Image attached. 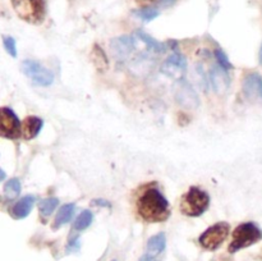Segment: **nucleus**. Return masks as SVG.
Instances as JSON below:
<instances>
[{
    "mask_svg": "<svg viewBox=\"0 0 262 261\" xmlns=\"http://www.w3.org/2000/svg\"><path fill=\"white\" fill-rule=\"evenodd\" d=\"M137 212L145 222L160 223L170 216V207L158 188H148L137 200Z\"/></svg>",
    "mask_w": 262,
    "mask_h": 261,
    "instance_id": "obj_1",
    "label": "nucleus"
},
{
    "mask_svg": "<svg viewBox=\"0 0 262 261\" xmlns=\"http://www.w3.org/2000/svg\"><path fill=\"white\" fill-rule=\"evenodd\" d=\"M210 196L199 187H191L181 200V211L187 216H200L207 210Z\"/></svg>",
    "mask_w": 262,
    "mask_h": 261,
    "instance_id": "obj_2",
    "label": "nucleus"
},
{
    "mask_svg": "<svg viewBox=\"0 0 262 261\" xmlns=\"http://www.w3.org/2000/svg\"><path fill=\"white\" fill-rule=\"evenodd\" d=\"M262 240V229L255 223H243L238 225L233 232V240L229 245V252H238L242 248H247Z\"/></svg>",
    "mask_w": 262,
    "mask_h": 261,
    "instance_id": "obj_3",
    "label": "nucleus"
},
{
    "mask_svg": "<svg viewBox=\"0 0 262 261\" xmlns=\"http://www.w3.org/2000/svg\"><path fill=\"white\" fill-rule=\"evenodd\" d=\"M12 5L18 17L31 25H40L45 18V0H12Z\"/></svg>",
    "mask_w": 262,
    "mask_h": 261,
    "instance_id": "obj_4",
    "label": "nucleus"
},
{
    "mask_svg": "<svg viewBox=\"0 0 262 261\" xmlns=\"http://www.w3.org/2000/svg\"><path fill=\"white\" fill-rule=\"evenodd\" d=\"M229 224L225 222L216 223V224L211 225L207 230H205L200 237V243L204 248L210 251H214L222 246L225 238L229 234Z\"/></svg>",
    "mask_w": 262,
    "mask_h": 261,
    "instance_id": "obj_5",
    "label": "nucleus"
},
{
    "mask_svg": "<svg viewBox=\"0 0 262 261\" xmlns=\"http://www.w3.org/2000/svg\"><path fill=\"white\" fill-rule=\"evenodd\" d=\"M22 72L38 86L48 87L54 82L53 72L35 60H25L22 63Z\"/></svg>",
    "mask_w": 262,
    "mask_h": 261,
    "instance_id": "obj_6",
    "label": "nucleus"
},
{
    "mask_svg": "<svg viewBox=\"0 0 262 261\" xmlns=\"http://www.w3.org/2000/svg\"><path fill=\"white\" fill-rule=\"evenodd\" d=\"M22 135V124L9 107H0V136L15 140Z\"/></svg>",
    "mask_w": 262,
    "mask_h": 261,
    "instance_id": "obj_7",
    "label": "nucleus"
},
{
    "mask_svg": "<svg viewBox=\"0 0 262 261\" xmlns=\"http://www.w3.org/2000/svg\"><path fill=\"white\" fill-rule=\"evenodd\" d=\"M187 71V60L182 54L174 53L169 55L165 60L161 64V72L165 76L170 77V78L176 79V81H181L183 79L184 73Z\"/></svg>",
    "mask_w": 262,
    "mask_h": 261,
    "instance_id": "obj_8",
    "label": "nucleus"
},
{
    "mask_svg": "<svg viewBox=\"0 0 262 261\" xmlns=\"http://www.w3.org/2000/svg\"><path fill=\"white\" fill-rule=\"evenodd\" d=\"M110 49L114 54V58L119 63H124L130 56L132 51L136 49L135 36L133 37L132 36H120V37L113 38L112 44H110Z\"/></svg>",
    "mask_w": 262,
    "mask_h": 261,
    "instance_id": "obj_9",
    "label": "nucleus"
},
{
    "mask_svg": "<svg viewBox=\"0 0 262 261\" xmlns=\"http://www.w3.org/2000/svg\"><path fill=\"white\" fill-rule=\"evenodd\" d=\"M176 100L179 105L187 107V109H194L200 105V99L193 87L183 79L179 81V84L176 89Z\"/></svg>",
    "mask_w": 262,
    "mask_h": 261,
    "instance_id": "obj_10",
    "label": "nucleus"
},
{
    "mask_svg": "<svg viewBox=\"0 0 262 261\" xmlns=\"http://www.w3.org/2000/svg\"><path fill=\"white\" fill-rule=\"evenodd\" d=\"M210 81H211L212 89L217 95H224L229 89V74L227 73V69L223 68L220 64H216L210 69Z\"/></svg>",
    "mask_w": 262,
    "mask_h": 261,
    "instance_id": "obj_11",
    "label": "nucleus"
},
{
    "mask_svg": "<svg viewBox=\"0 0 262 261\" xmlns=\"http://www.w3.org/2000/svg\"><path fill=\"white\" fill-rule=\"evenodd\" d=\"M243 92L250 100L262 101V77L258 73H250L243 81Z\"/></svg>",
    "mask_w": 262,
    "mask_h": 261,
    "instance_id": "obj_12",
    "label": "nucleus"
},
{
    "mask_svg": "<svg viewBox=\"0 0 262 261\" xmlns=\"http://www.w3.org/2000/svg\"><path fill=\"white\" fill-rule=\"evenodd\" d=\"M42 119L37 117H27L22 123V136L26 140L35 138L42 128Z\"/></svg>",
    "mask_w": 262,
    "mask_h": 261,
    "instance_id": "obj_13",
    "label": "nucleus"
},
{
    "mask_svg": "<svg viewBox=\"0 0 262 261\" xmlns=\"http://www.w3.org/2000/svg\"><path fill=\"white\" fill-rule=\"evenodd\" d=\"M33 204H35V197L33 196H25L13 206L12 215L15 219H23L27 216L32 210Z\"/></svg>",
    "mask_w": 262,
    "mask_h": 261,
    "instance_id": "obj_14",
    "label": "nucleus"
},
{
    "mask_svg": "<svg viewBox=\"0 0 262 261\" xmlns=\"http://www.w3.org/2000/svg\"><path fill=\"white\" fill-rule=\"evenodd\" d=\"M135 36L146 46V50H147L148 53L161 54L165 51V46H164L163 44L159 42V41H156L155 38L151 37V36H148L147 33L142 32V31H136Z\"/></svg>",
    "mask_w": 262,
    "mask_h": 261,
    "instance_id": "obj_15",
    "label": "nucleus"
},
{
    "mask_svg": "<svg viewBox=\"0 0 262 261\" xmlns=\"http://www.w3.org/2000/svg\"><path fill=\"white\" fill-rule=\"evenodd\" d=\"M74 211H76V205L74 204L63 205V206L60 207V210L58 211V214H56L55 220H54V229H58L59 227L71 222V219L74 215Z\"/></svg>",
    "mask_w": 262,
    "mask_h": 261,
    "instance_id": "obj_16",
    "label": "nucleus"
},
{
    "mask_svg": "<svg viewBox=\"0 0 262 261\" xmlns=\"http://www.w3.org/2000/svg\"><path fill=\"white\" fill-rule=\"evenodd\" d=\"M165 243H166V240L164 233H159V234L151 237L147 242L148 255L155 256L163 252L164 248H165Z\"/></svg>",
    "mask_w": 262,
    "mask_h": 261,
    "instance_id": "obj_17",
    "label": "nucleus"
},
{
    "mask_svg": "<svg viewBox=\"0 0 262 261\" xmlns=\"http://www.w3.org/2000/svg\"><path fill=\"white\" fill-rule=\"evenodd\" d=\"M91 59L99 71H105V69L109 68V60H107L106 54L104 53V50L99 45H95L94 49H92Z\"/></svg>",
    "mask_w": 262,
    "mask_h": 261,
    "instance_id": "obj_18",
    "label": "nucleus"
},
{
    "mask_svg": "<svg viewBox=\"0 0 262 261\" xmlns=\"http://www.w3.org/2000/svg\"><path fill=\"white\" fill-rule=\"evenodd\" d=\"M133 14L137 18H140V19L145 20V22H151L155 18H158L160 13L154 7H141L140 9L133 10Z\"/></svg>",
    "mask_w": 262,
    "mask_h": 261,
    "instance_id": "obj_19",
    "label": "nucleus"
},
{
    "mask_svg": "<svg viewBox=\"0 0 262 261\" xmlns=\"http://www.w3.org/2000/svg\"><path fill=\"white\" fill-rule=\"evenodd\" d=\"M59 200L55 199V197H50V199L41 200L40 204H38V210H40V214L42 215L43 217L50 216L54 212V210L58 207Z\"/></svg>",
    "mask_w": 262,
    "mask_h": 261,
    "instance_id": "obj_20",
    "label": "nucleus"
},
{
    "mask_svg": "<svg viewBox=\"0 0 262 261\" xmlns=\"http://www.w3.org/2000/svg\"><path fill=\"white\" fill-rule=\"evenodd\" d=\"M92 220H94V215H92V212L90 211V210H84V211H82L81 214H79V216L77 217V220L74 222V230H84L86 228L90 227V224L92 223Z\"/></svg>",
    "mask_w": 262,
    "mask_h": 261,
    "instance_id": "obj_21",
    "label": "nucleus"
},
{
    "mask_svg": "<svg viewBox=\"0 0 262 261\" xmlns=\"http://www.w3.org/2000/svg\"><path fill=\"white\" fill-rule=\"evenodd\" d=\"M20 192V182L17 178H12L5 183L4 193L8 199H15Z\"/></svg>",
    "mask_w": 262,
    "mask_h": 261,
    "instance_id": "obj_22",
    "label": "nucleus"
},
{
    "mask_svg": "<svg viewBox=\"0 0 262 261\" xmlns=\"http://www.w3.org/2000/svg\"><path fill=\"white\" fill-rule=\"evenodd\" d=\"M3 42H4V48L5 50L8 51V54H9L10 56H13V58H15V56H17V46H15L14 38L8 36V37H4Z\"/></svg>",
    "mask_w": 262,
    "mask_h": 261,
    "instance_id": "obj_23",
    "label": "nucleus"
},
{
    "mask_svg": "<svg viewBox=\"0 0 262 261\" xmlns=\"http://www.w3.org/2000/svg\"><path fill=\"white\" fill-rule=\"evenodd\" d=\"M215 56H216V59H217V64H220L223 68H225V69L232 68V64H230V61L228 60L227 55H225L222 50L215 51Z\"/></svg>",
    "mask_w": 262,
    "mask_h": 261,
    "instance_id": "obj_24",
    "label": "nucleus"
},
{
    "mask_svg": "<svg viewBox=\"0 0 262 261\" xmlns=\"http://www.w3.org/2000/svg\"><path fill=\"white\" fill-rule=\"evenodd\" d=\"M177 3V0H156L155 4H158L161 8H169L171 5H174Z\"/></svg>",
    "mask_w": 262,
    "mask_h": 261,
    "instance_id": "obj_25",
    "label": "nucleus"
},
{
    "mask_svg": "<svg viewBox=\"0 0 262 261\" xmlns=\"http://www.w3.org/2000/svg\"><path fill=\"white\" fill-rule=\"evenodd\" d=\"M92 204L97 205V206H105V207H110V206H112L109 201H106V200H102V199L94 200V201H92Z\"/></svg>",
    "mask_w": 262,
    "mask_h": 261,
    "instance_id": "obj_26",
    "label": "nucleus"
},
{
    "mask_svg": "<svg viewBox=\"0 0 262 261\" xmlns=\"http://www.w3.org/2000/svg\"><path fill=\"white\" fill-rule=\"evenodd\" d=\"M156 0H136L137 4H140L141 7H151L152 4H155Z\"/></svg>",
    "mask_w": 262,
    "mask_h": 261,
    "instance_id": "obj_27",
    "label": "nucleus"
},
{
    "mask_svg": "<svg viewBox=\"0 0 262 261\" xmlns=\"http://www.w3.org/2000/svg\"><path fill=\"white\" fill-rule=\"evenodd\" d=\"M138 261H156V260H155V258H154V256H151V255H143L142 257H141Z\"/></svg>",
    "mask_w": 262,
    "mask_h": 261,
    "instance_id": "obj_28",
    "label": "nucleus"
},
{
    "mask_svg": "<svg viewBox=\"0 0 262 261\" xmlns=\"http://www.w3.org/2000/svg\"><path fill=\"white\" fill-rule=\"evenodd\" d=\"M4 178H5V173H4V170H2V169H0V182L4 181Z\"/></svg>",
    "mask_w": 262,
    "mask_h": 261,
    "instance_id": "obj_29",
    "label": "nucleus"
},
{
    "mask_svg": "<svg viewBox=\"0 0 262 261\" xmlns=\"http://www.w3.org/2000/svg\"><path fill=\"white\" fill-rule=\"evenodd\" d=\"M260 63L262 64V45H261V49H260Z\"/></svg>",
    "mask_w": 262,
    "mask_h": 261,
    "instance_id": "obj_30",
    "label": "nucleus"
}]
</instances>
